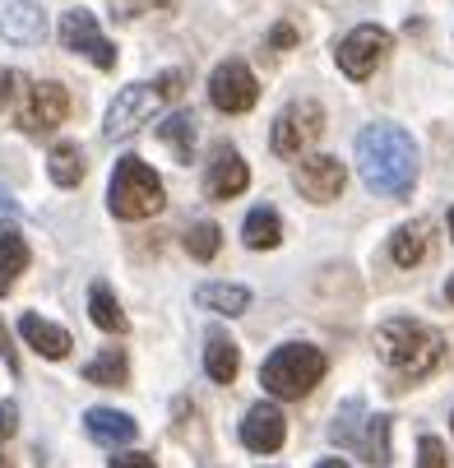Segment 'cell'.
I'll use <instances>...</instances> for the list:
<instances>
[{
	"mask_svg": "<svg viewBox=\"0 0 454 468\" xmlns=\"http://www.w3.org/2000/svg\"><path fill=\"white\" fill-rule=\"evenodd\" d=\"M0 37L15 47H37L47 37V15L37 0H0Z\"/></svg>",
	"mask_w": 454,
	"mask_h": 468,
	"instance_id": "4fadbf2b",
	"label": "cell"
},
{
	"mask_svg": "<svg viewBox=\"0 0 454 468\" xmlns=\"http://www.w3.org/2000/svg\"><path fill=\"white\" fill-rule=\"evenodd\" d=\"M241 237H246L250 250H274V246L283 241V218H279L274 209H250Z\"/></svg>",
	"mask_w": 454,
	"mask_h": 468,
	"instance_id": "44dd1931",
	"label": "cell"
},
{
	"mask_svg": "<svg viewBox=\"0 0 454 468\" xmlns=\"http://www.w3.org/2000/svg\"><path fill=\"white\" fill-rule=\"evenodd\" d=\"M292 181H297V190L311 199V205H334V199L343 195L348 172H343V163H339V158L315 154V158H301V163H297Z\"/></svg>",
	"mask_w": 454,
	"mask_h": 468,
	"instance_id": "8fae6325",
	"label": "cell"
},
{
	"mask_svg": "<svg viewBox=\"0 0 454 468\" xmlns=\"http://www.w3.org/2000/svg\"><path fill=\"white\" fill-rule=\"evenodd\" d=\"M246 186H250V172H246L241 154L237 149H218L214 163L205 167V195L209 199H237Z\"/></svg>",
	"mask_w": 454,
	"mask_h": 468,
	"instance_id": "9a60e30c",
	"label": "cell"
},
{
	"mask_svg": "<svg viewBox=\"0 0 454 468\" xmlns=\"http://www.w3.org/2000/svg\"><path fill=\"white\" fill-rule=\"evenodd\" d=\"M357 172L366 190L385 199H404L417 181V144L399 125H366L357 135Z\"/></svg>",
	"mask_w": 454,
	"mask_h": 468,
	"instance_id": "6da1fadb",
	"label": "cell"
},
{
	"mask_svg": "<svg viewBox=\"0 0 454 468\" xmlns=\"http://www.w3.org/2000/svg\"><path fill=\"white\" fill-rule=\"evenodd\" d=\"M65 116H70V93H65L56 80H42L28 89V102L19 112V130H28V135H47V130H56Z\"/></svg>",
	"mask_w": 454,
	"mask_h": 468,
	"instance_id": "7c38bea8",
	"label": "cell"
},
{
	"mask_svg": "<svg viewBox=\"0 0 454 468\" xmlns=\"http://www.w3.org/2000/svg\"><path fill=\"white\" fill-rule=\"evenodd\" d=\"M389 47H395V37H389L385 28L362 24V28H353V33L339 42L334 60H339V70H343L348 80H371V75L380 70V65H385Z\"/></svg>",
	"mask_w": 454,
	"mask_h": 468,
	"instance_id": "ba28073f",
	"label": "cell"
},
{
	"mask_svg": "<svg viewBox=\"0 0 454 468\" xmlns=\"http://www.w3.org/2000/svg\"><path fill=\"white\" fill-rule=\"evenodd\" d=\"M315 468H348L343 459H324V463H315Z\"/></svg>",
	"mask_w": 454,
	"mask_h": 468,
	"instance_id": "e575fe53",
	"label": "cell"
},
{
	"mask_svg": "<svg viewBox=\"0 0 454 468\" xmlns=\"http://www.w3.org/2000/svg\"><path fill=\"white\" fill-rule=\"evenodd\" d=\"M10 93H15V75H10V70H0V107L10 102Z\"/></svg>",
	"mask_w": 454,
	"mask_h": 468,
	"instance_id": "836d02e7",
	"label": "cell"
},
{
	"mask_svg": "<svg viewBox=\"0 0 454 468\" xmlns=\"http://www.w3.org/2000/svg\"><path fill=\"white\" fill-rule=\"evenodd\" d=\"M324 371H330V362H324V353L315 344H283L259 367V385L274 399H301L324 380Z\"/></svg>",
	"mask_w": 454,
	"mask_h": 468,
	"instance_id": "5b68a950",
	"label": "cell"
},
{
	"mask_svg": "<svg viewBox=\"0 0 454 468\" xmlns=\"http://www.w3.org/2000/svg\"><path fill=\"white\" fill-rule=\"evenodd\" d=\"M431 246V228L417 218V223H404L395 237H389V255H395V264H404V270H413V264L427 255Z\"/></svg>",
	"mask_w": 454,
	"mask_h": 468,
	"instance_id": "ffe728a7",
	"label": "cell"
},
{
	"mask_svg": "<svg viewBox=\"0 0 454 468\" xmlns=\"http://www.w3.org/2000/svg\"><path fill=\"white\" fill-rule=\"evenodd\" d=\"M330 436H334L339 450L362 454L371 468H385V463H389V422H385V418H371L362 399H348V404L334 413Z\"/></svg>",
	"mask_w": 454,
	"mask_h": 468,
	"instance_id": "8992f818",
	"label": "cell"
},
{
	"mask_svg": "<svg viewBox=\"0 0 454 468\" xmlns=\"http://www.w3.org/2000/svg\"><path fill=\"white\" fill-rule=\"evenodd\" d=\"M297 42V28L292 24H279L274 33H269V51H283V47H292Z\"/></svg>",
	"mask_w": 454,
	"mask_h": 468,
	"instance_id": "4dcf8cb0",
	"label": "cell"
},
{
	"mask_svg": "<svg viewBox=\"0 0 454 468\" xmlns=\"http://www.w3.org/2000/svg\"><path fill=\"white\" fill-rule=\"evenodd\" d=\"M324 130V107L301 98V102H288L274 121V154L279 158H301Z\"/></svg>",
	"mask_w": 454,
	"mask_h": 468,
	"instance_id": "52a82bcc",
	"label": "cell"
},
{
	"mask_svg": "<svg viewBox=\"0 0 454 468\" xmlns=\"http://www.w3.org/2000/svg\"><path fill=\"white\" fill-rule=\"evenodd\" d=\"M195 302H200L205 311H218V315H241L250 306V292L237 288V283H205L200 292H195Z\"/></svg>",
	"mask_w": 454,
	"mask_h": 468,
	"instance_id": "7402d4cb",
	"label": "cell"
},
{
	"mask_svg": "<svg viewBox=\"0 0 454 468\" xmlns=\"http://www.w3.org/2000/svg\"><path fill=\"white\" fill-rule=\"evenodd\" d=\"M158 140L172 144V154H176L181 163H190V154H195V116H190V112H172V116L158 125Z\"/></svg>",
	"mask_w": 454,
	"mask_h": 468,
	"instance_id": "cb8c5ba5",
	"label": "cell"
},
{
	"mask_svg": "<svg viewBox=\"0 0 454 468\" xmlns=\"http://www.w3.org/2000/svg\"><path fill=\"white\" fill-rule=\"evenodd\" d=\"M15 427H19V409L15 404H0V441H10Z\"/></svg>",
	"mask_w": 454,
	"mask_h": 468,
	"instance_id": "f546056e",
	"label": "cell"
},
{
	"mask_svg": "<svg viewBox=\"0 0 454 468\" xmlns=\"http://www.w3.org/2000/svg\"><path fill=\"white\" fill-rule=\"evenodd\" d=\"M417 468H445V445L436 436H422L417 441Z\"/></svg>",
	"mask_w": 454,
	"mask_h": 468,
	"instance_id": "f1b7e54d",
	"label": "cell"
},
{
	"mask_svg": "<svg viewBox=\"0 0 454 468\" xmlns=\"http://www.w3.org/2000/svg\"><path fill=\"white\" fill-rule=\"evenodd\" d=\"M84 427H89V436L98 441V445H130L135 441V418L130 413H116V409H89L84 413Z\"/></svg>",
	"mask_w": 454,
	"mask_h": 468,
	"instance_id": "e0dca14e",
	"label": "cell"
},
{
	"mask_svg": "<svg viewBox=\"0 0 454 468\" xmlns=\"http://www.w3.org/2000/svg\"><path fill=\"white\" fill-rule=\"evenodd\" d=\"M181 84H185V75H181V70H167V75H158L153 84H130V89H121L116 102L107 107V125H102L107 140H130L153 112H163L172 98H181Z\"/></svg>",
	"mask_w": 454,
	"mask_h": 468,
	"instance_id": "277c9868",
	"label": "cell"
},
{
	"mask_svg": "<svg viewBox=\"0 0 454 468\" xmlns=\"http://www.w3.org/2000/svg\"><path fill=\"white\" fill-rule=\"evenodd\" d=\"M445 297H449V302H454V274H449V283H445Z\"/></svg>",
	"mask_w": 454,
	"mask_h": 468,
	"instance_id": "d590c367",
	"label": "cell"
},
{
	"mask_svg": "<svg viewBox=\"0 0 454 468\" xmlns=\"http://www.w3.org/2000/svg\"><path fill=\"white\" fill-rule=\"evenodd\" d=\"M288 436V418L274 409V404H255L241 422V445L255 450V454H274Z\"/></svg>",
	"mask_w": 454,
	"mask_h": 468,
	"instance_id": "5bb4252c",
	"label": "cell"
},
{
	"mask_svg": "<svg viewBox=\"0 0 454 468\" xmlns=\"http://www.w3.org/2000/svg\"><path fill=\"white\" fill-rule=\"evenodd\" d=\"M89 315H93V324L107 329V334H125V329H130V320H125V311L116 306V297H111L107 283H93V292H89Z\"/></svg>",
	"mask_w": 454,
	"mask_h": 468,
	"instance_id": "603a6c76",
	"label": "cell"
},
{
	"mask_svg": "<svg viewBox=\"0 0 454 468\" xmlns=\"http://www.w3.org/2000/svg\"><path fill=\"white\" fill-rule=\"evenodd\" d=\"M167 5H172V0H107L111 19H121V24H130V19H144V15L167 10Z\"/></svg>",
	"mask_w": 454,
	"mask_h": 468,
	"instance_id": "83f0119b",
	"label": "cell"
},
{
	"mask_svg": "<svg viewBox=\"0 0 454 468\" xmlns=\"http://www.w3.org/2000/svg\"><path fill=\"white\" fill-rule=\"evenodd\" d=\"M218 246H223V232H218V223H195L190 232H185V250H190V260H214L218 255Z\"/></svg>",
	"mask_w": 454,
	"mask_h": 468,
	"instance_id": "4316f807",
	"label": "cell"
},
{
	"mask_svg": "<svg viewBox=\"0 0 454 468\" xmlns=\"http://www.w3.org/2000/svg\"><path fill=\"white\" fill-rule=\"evenodd\" d=\"M47 172H51V181L65 186V190L79 186V181H84V154H79V144H56Z\"/></svg>",
	"mask_w": 454,
	"mask_h": 468,
	"instance_id": "d4e9b609",
	"label": "cell"
},
{
	"mask_svg": "<svg viewBox=\"0 0 454 468\" xmlns=\"http://www.w3.org/2000/svg\"><path fill=\"white\" fill-rule=\"evenodd\" d=\"M449 237H454V209H449Z\"/></svg>",
	"mask_w": 454,
	"mask_h": 468,
	"instance_id": "74e56055",
	"label": "cell"
},
{
	"mask_svg": "<svg viewBox=\"0 0 454 468\" xmlns=\"http://www.w3.org/2000/svg\"><path fill=\"white\" fill-rule=\"evenodd\" d=\"M60 47L65 51H79V56H89L98 70H111L116 65V47L102 37V28H98V19L89 15V10H70V15H60Z\"/></svg>",
	"mask_w": 454,
	"mask_h": 468,
	"instance_id": "30bf717a",
	"label": "cell"
},
{
	"mask_svg": "<svg viewBox=\"0 0 454 468\" xmlns=\"http://www.w3.org/2000/svg\"><path fill=\"white\" fill-rule=\"evenodd\" d=\"M375 348H380V362L395 371V376H404V380H422V376H431L436 367H440V357H445V339L431 329V324H422V320H385L380 329H375Z\"/></svg>",
	"mask_w": 454,
	"mask_h": 468,
	"instance_id": "7a4b0ae2",
	"label": "cell"
},
{
	"mask_svg": "<svg viewBox=\"0 0 454 468\" xmlns=\"http://www.w3.org/2000/svg\"><path fill=\"white\" fill-rule=\"evenodd\" d=\"M107 205L116 218L125 223H140V218H153L163 205H167V195H163V181L158 172L144 163V158H121L116 172H111V186H107Z\"/></svg>",
	"mask_w": 454,
	"mask_h": 468,
	"instance_id": "3957f363",
	"label": "cell"
},
{
	"mask_svg": "<svg viewBox=\"0 0 454 468\" xmlns=\"http://www.w3.org/2000/svg\"><path fill=\"white\" fill-rule=\"evenodd\" d=\"M19 334H24V344H28L33 353H42V357H51V362H60L65 353L75 348L70 334H65L60 324H51V320H42V315H33V311L19 320Z\"/></svg>",
	"mask_w": 454,
	"mask_h": 468,
	"instance_id": "2e32d148",
	"label": "cell"
},
{
	"mask_svg": "<svg viewBox=\"0 0 454 468\" xmlns=\"http://www.w3.org/2000/svg\"><path fill=\"white\" fill-rule=\"evenodd\" d=\"M111 468H158V463H153L149 454H116Z\"/></svg>",
	"mask_w": 454,
	"mask_h": 468,
	"instance_id": "1f68e13d",
	"label": "cell"
},
{
	"mask_svg": "<svg viewBox=\"0 0 454 468\" xmlns=\"http://www.w3.org/2000/svg\"><path fill=\"white\" fill-rule=\"evenodd\" d=\"M28 270V241L15 223H0V297L15 288V279Z\"/></svg>",
	"mask_w": 454,
	"mask_h": 468,
	"instance_id": "d6986e66",
	"label": "cell"
},
{
	"mask_svg": "<svg viewBox=\"0 0 454 468\" xmlns=\"http://www.w3.org/2000/svg\"><path fill=\"white\" fill-rule=\"evenodd\" d=\"M255 98H259V84H255V75H250L246 60H223L218 70L209 75V102H214L218 112H227V116L250 112Z\"/></svg>",
	"mask_w": 454,
	"mask_h": 468,
	"instance_id": "9c48e42d",
	"label": "cell"
},
{
	"mask_svg": "<svg viewBox=\"0 0 454 468\" xmlns=\"http://www.w3.org/2000/svg\"><path fill=\"white\" fill-rule=\"evenodd\" d=\"M0 468H15V463H10V459H5V454H0Z\"/></svg>",
	"mask_w": 454,
	"mask_h": 468,
	"instance_id": "8d00e7d4",
	"label": "cell"
},
{
	"mask_svg": "<svg viewBox=\"0 0 454 468\" xmlns=\"http://www.w3.org/2000/svg\"><path fill=\"white\" fill-rule=\"evenodd\" d=\"M125 353L121 348H107V353H98L89 367H84V380L89 385H125Z\"/></svg>",
	"mask_w": 454,
	"mask_h": 468,
	"instance_id": "484cf974",
	"label": "cell"
},
{
	"mask_svg": "<svg viewBox=\"0 0 454 468\" xmlns=\"http://www.w3.org/2000/svg\"><path fill=\"white\" fill-rule=\"evenodd\" d=\"M0 357H5V367H10V371H19V357H15V348H10V334H5V324H0Z\"/></svg>",
	"mask_w": 454,
	"mask_h": 468,
	"instance_id": "d6a6232c",
	"label": "cell"
},
{
	"mask_svg": "<svg viewBox=\"0 0 454 468\" xmlns=\"http://www.w3.org/2000/svg\"><path fill=\"white\" fill-rule=\"evenodd\" d=\"M205 371L218 385H232L237 371H241V348L227 339L223 329H209V339H205Z\"/></svg>",
	"mask_w": 454,
	"mask_h": 468,
	"instance_id": "ac0fdd59",
	"label": "cell"
}]
</instances>
